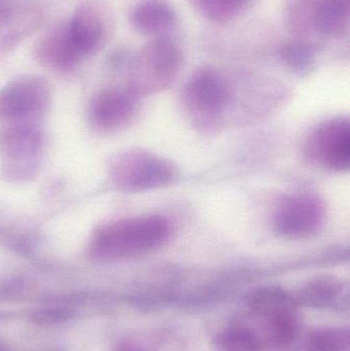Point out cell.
<instances>
[{
  "mask_svg": "<svg viewBox=\"0 0 350 351\" xmlns=\"http://www.w3.org/2000/svg\"><path fill=\"white\" fill-rule=\"evenodd\" d=\"M174 232V225L164 216L134 217L100 229L90 251L95 257L109 261L141 257L162 249Z\"/></svg>",
  "mask_w": 350,
  "mask_h": 351,
  "instance_id": "1",
  "label": "cell"
},
{
  "mask_svg": "<svg viewBox=\"0 0 350 351\" xmlns=\"http://www.w3.org/2000/svg\"><path fill=\"white\" fill-rule=\"evenodd\" d=\"M279 58L288 69L299 75H305L316 66L318 47L308 39L293 38L282 45Z\"/></svg>",
  "mask_w": 350,
  "mask_h": 351,
  "instance_id": "18",
  "label": "cell"
},
{
  "mask_svg": "<svg viewBox=\"0 0 350 351\" xmlns=\"http://www.w3.org/2000/svg\"><path fill=\"white\" fill-rule=\"evenodd\" d=\"M252 0H189L201 16L215 24H226L240 16Z\"/></svg>",
  "mask_w": 350,
  "mask_h": 351,
  "instance_id": "20",
  "label": "cell"
},
{
  "mask_svg": "<svg viewBox=\"0 0 350 351\" xmlns=\"http://www.w3.org/2000/svg\"><path fill=\"white\" fill-rule=\"evenodd\" d=\"M137 32L147 36H171L178 26V14L168 0H140L129 14Z\"/></svg>",
  "mask_w": 350,
  "mask_h": 351,
  "instance_id": "10",
  "label": "cell"
},
{
  "mask_svg": "<svg viewBox=\"0 0 350 351\" xmlns=\"http://www.w3.org/2000/svg\"><path fill=\"white\" fill-rule=\"evenodd\" d=\"M137 99L127 88L103 90L92 103L97 125L107 131H117L129 125L137 110Z\"/></svg>",
  "mask_w": 350,
  "mask_h": 351,
  "instance_id": "11",
  "label": "cell"
},
{
  "mask_svg": "<svg viewBox=\"0 0 350 351\" xmlns=\"http://www.w3.org/2000/svg\"><path fill=\"white\" fill-rule=\"evenodd\" d=\"M304 351H350L347 327L321 328L306 338Z\"/></svg>",
  "mask_w": 350,
  "mask_h": 351,
  "instance_id": "21",
  "label": "cell"
},
{
  "mask_svg": "<svg viewBox=\"0 0 350 351\" xmlns=\"http://www.w3.org/2000/svg\"><path fill=\"white\" fill-rule=\"evenodd\" d=\"M308 160L325 170L345 172L350 165V125L339 117L321 123L306 140Z\"/></svg>",
  "mask_w": 350,
  "mask_h": 351,
  "instance_id": "6",
  "label": "cell"
},
{
  "mask_svg": "<svg viewBox=\"0 0 350 351\" xmlns=\"http://www.w3.org/2000/svg\"><path fill=\"white\" fill-rule=\"evenodd\" d=\"M72 39L82 57L106 47L114 32L112 10L101 0H86L74 10L68 22Z\"/></svg>",
  "mask_w": 350,
  "mask_h": 351,
  "instance_id": "7",
  "label": "cell"
},
{
  "mask_svg": "<svg viewBox=\"0 0 350 351\" xmlns=\"http://www.w3.org/2000/svg\"><path fill=\"white\" fill-rule=\"evenodd\" d=\"M34 56L41 65L58 72L70 71L82 58L72 39L68 22L59 23L45 31L35 43Z\"/></svg>",
  "mask_w": 350,
  "mask_h": 351,
  "instance_id": "9",
  "label": "cell"
},
{
  "mask_svg": "<svg viewBox=\"0 0 350 351\" xmlns=\"http://www.w3.org/2000/svg\"><path fill=\"white\" fill-rule=\"evenodd\" d=\"M326 216V206L318 196L289 194L275 204L271 224L273 230L285 239H305L322 230Z\"/></svg>",
  "mask_w": 350,
  "mask_h": 351,
  "instance_id": "5",
  "label": "cell"
},
{
  "mask_svg": "<svg viewBox=\"0 0 350 351\" xmlns=\"http://www.w3.org/2000/svg\"><path fill=\"white\" fill-rule=\"evenodd\" d=\"M0 351H2V350H0Z\"/></svg>",
  "mask_w": 350,
  "mask_h": 351,
  "instance_id": "24",
  "label": "cell"
},
{
  "mask_svg": "<svg viewBox=\"0 0 350 351\" xmlns=\"http://www.w3.org/2000/svg\"><path fill=\"white\" fill-rule=\"evenodd\" d=\"M343 282L334 276H318L306 282L294 296L297 304L316 308H335L342 302Z\"/></svg>",
  "mask_w": 350,
  "mask_h": 351,
  "instance_id": "13",
  "label": "cell"
},
{
  "mask_svg": "<svg viewBox=\"0 0 350 351\" xmlns=\"http://www.w3.org/2000/svg\"><path fill=\"white\" fill-rule=\"evenodd\" d=\"M110 173L115 185L127 192L168 187L178 177V171L172 162L140 149L127 150L115 156Z\"/></svg>",
  "mask_w": 350,
  "mask_h": 351,
  "instance_id": "4",
  "label": "cell"
},
{
  "mask_svg": "<svg viewBox=\"0 0 350 351\" xmlns=\"http://www.w3.org/2000/svg\"><path fill=\"white\" fill-rule=\"evenodd\" d=\"M43 14L34 1L0 0V53L18 47L40 26Z\"/></svg>",
  "mask_w": 350,
  "mask_h": 351,
  "instance_id": "8",
  "label": "cell"
},
{
  "mask_svg": "<svg viewBox=\"0 0 350 351\" xmlns=\"http://www.w3.org/2000/svg\"><path fill=\"white\" fill-rule=\"evenodd\" d=\"M260 321L261 336L267 348H284L289 346L297 337L299 332V319L297 309L281 311L269 317L257 319Z\"/></svg>",
  "mask_w": 350,
  "mask_h": 351,
  "instance_id": "15",
  "label": "cell"
},
{
  "mask_svg": "<svg viewBox=\"0 0 350 351\" xmlns=\"http://www.w3.org/2000/svg\"><path fill=\"white\" fill-rule=\"evenodd\" d=\"M49 84L39 76H24L10 82L0 92V106H12L16 117L36 112L49 100Z\"/></svg>",
  "mask_w": 350,
  "mask_h": 351,
  "instance_id": "12",
  "label": "cell"
},
{
  "mask_svg": "<svg viewBox=\"0 0 350 351\" xmlns=\"http://www.w3.org/2000/svg\"><path fill=\"white\" fill-rule=\"evenodd\" d=\"M183 65V51L172 36L155 37L132 55L127 90L137 97L152 96L174 84Z\"/></svg>",
  "mask_w": 350,
  "mask_h": 351,
  "instance_id": "2",
  "label": "cell"
},
{
  "mask_svg": "<svg viewBox=\"0 0 350 351\" xmlns=\"http://www.w3.org/2000/svg\"><path fill=\"white\" fill-rule=\"evenodd\" d=\"M232 88L225 76L212 66L192 72L181 92L187 119L199 133H215L232 102Z\"/></svg>",
  "mask_w": 350,
  "mask_h": 351,
  "instance_id": "3",
  "label": "cell"
},
{
  "mask_svg": "<svg viewBox=\"0 0 350 351\" xmlns=\"http://www.w3.org/2000/svg\"><path fill=\"white\" fill-rule=\"evenodd\" d=\"M213 351H265L266 344L254 328L232 326L216 334Z\"/></svg>",
  "mask_w": 350,
  "mask_h": 351,
  "instance_id": "17",
  "label": "cell"
},
{
  "mask_svg": "<svg viewBox=\"0 0 350 351\" xmlns=\"http://www.w3.org/2000/svg\"><path fill=\"white\" fill-rule=\"evenodd\" d=\"M318 0H287L285 23L294 38L308 39L314 32Z\"/></svg>",
  "mask_w": 350,
  "mask_h": 351,
  "instance_id": "19",
  "label": "cell"
},
{
  "mask_svg": "<svg viewBox=\"0 0 350 351\" xmlns=\"http://www.w3.org/2000/svg\"><path fill=\"white\" fill-rule=\"evenodd\" d=\"M247 305L255 319H262L281 311L297 309L294 295L279 287H260L247 296Z\"/></svg>",
  "mask_w": 350,
  "mask_h": 351,
  "instance_id": "16",
  "label": "cell"
},
{
  "mask_svg": "<svg viewBox=\"0 0 350 351\" xmlns=\"http://www.w3.org/2000/svg\"><path fill=\"white\" fill-rule=\"evenodd\" d=\"M350 0H318L314 32L329 38H342L349 33Z\"/></svg>",
  "mask_w": 350,
  "mask_h": 351,
  "instance_id": "14",
  "label": "cell"
},
{
  "mask_svg": "<svg viewBox=\"0 0 350 351\" xmlns=\"http://www.w3.org/2000/svg\"><path fill=\"white\" fill-rule=\"evenodd\" d=\"M75 317V311L68 307H45V308L33 311L29 319L34 325L49 327V326L63 325Z\"/></svg>",
  "mask_w": 350,
  "mask_h": 351,
  "instance_id": "22",
  "label": "cell"
},
{
  "mask_svg": "<svg viewBox=\"0 0 350 351\" xmlns=\"http://www.w3.org/2000/svg\"><path fill=\"white\" fill-rule=\"evenodd\" d=\"M115 351H155V350H154V346L148 342L138 339H129L119 344Z\"/></svg>",
  "mask_w": 350,
  "mask_h": 351,
  "instance_id": "23",
  "label": "cell"
}]
</instances>
